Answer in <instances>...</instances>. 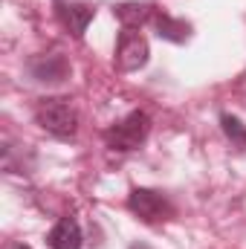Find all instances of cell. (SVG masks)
<instances>
[{"instance_id": "cell-1", "label": "cell", "mask_w": 246, "mask_h": 249, "mask_svg": "<svg viewBox=\"0 0 246 249\" xmlns=\"http://www.w3.org/2000/svg\"><path fill=\"white\" fill-rule=\"evenodd\" d=\"M35 122L58 139H70L78 130V113L67 99H44L35 107Z\"/></svg>"}, {"instance_id": "cell-2", "label": "cell", "mask_w": 246, "mask_h": 249, "mask_svg": "<svg viewBox=\"0 0 246 249\" xmlns=\"http://www.w3.org/2000/svg\"><path fill=\"white\" fill-rule=\"evenodd\" d=\"M148 130H151L148 113L133 110V113L124 116L122 122L110 124V127L105 130V142H107L110 148H116V151H136V148L148 139Z\"/></svg>"}, {"instance_id": "cell-3", "label": "cell", "mask_w": 246, "mask_h": 249, "mask_svg": "<svg viewBox=\"0 0 246 249\" xmlns=\"http://www.w3.org/2000/svg\"><path fill=\"white\" fill-rule=\"evenodd\" d=\"M127 209L142 217L145 223H157V220H168L174 214V206L171 200L162 194V191H154V188H133L130 197H127Z\"/></svg>"}, {"instance_id": "cell-4", "label": "cell", "mask_w": 246, "mask_h": 249, "mask_svg": "<svg viewBox=\"0 0 246 249\" xmlns=\"http://www.w3.org/2000/svg\"><path fill=\"white\" fill-rule=\"evenodd\" d=\"M148 55H151L148 41L139 32L124 29L122 35H119V44H116V64H119V70H127V72L139 70V67L148 64Z\"/></svg>"}, {"instance_id": "cell-5", "label": "cell", "mask_w": 246, "mask_h": 249, "mask_svg": "<svg viewBox=\"0 0 246 249\" xmlns=\"http://www.w3.org/2000/svg\"><path fill=\"white\" fill-rule=\"evenodd\" d=\"M53 3H55V12H58V18L64 20V26L75 38H81L87 32V23L96 18V9L87 0H53Z\"/></svg>"}, {"instance_id": "cell-6", "label": "cell", "mask_w": 246, "mask_h": 249, "mask_svg": "<svg viewBox=\"0 0 246 249\" xmlns=\"http://www.w3.org/2000/svg\"><path fill=\"white\" fill-rule=\"evenodd\" d=\"M50 249H81V229L75 217H61L47 235Z\"/></svg>"}, {"instance_id": "cell-7", "label": "cell", "mask_w": 246, "mask_h": 249, "mask_svg": "<svg viewBox=\"0 0 246 249\" xmlns=\"http://www.w3.org/2000/svg\"><path fill=\"white\" fill-rule=\"evenodd\" d=\"M154 20H157V35H159V38H165V41L183 44V41H188V35H191V26H188L185 20L171 18L168 12H159Z\"/></svg>"}, {"instance_id": "cell-8", "label": "cell", "mask_w": 246, "mask_h": 249, "mask_svg": "<svg viewBox=\"0 0 246 249\" xmlns=\"http://www.w3.org/2000/svg\"><path fill=\"white\" fill-rule=\"evenodd\" d=\"M32 75L38 81H61L67 75V61L61 55H41L32 61Z\"/></svg>"}, {"instance_id": "cell-9", "label": "cell", "mask_w": 246, "mask_h": 249, "mask_svg": "<svg viewBox=\"0 0 246 249\" xmlns=\"http://www.w3.org/2000/svg\"><path fill=\"white\" fill-rule=\"evenodd\" d=\"M113 15L124 23V29H133V26H142L145 20H151L154 6L151 3H119L113 9Z\"/></svg>"}, {"instance_id": "cell-10", "label": "cell", "mask_w": 246, "mask_h": 249, "mask_svg": "<svg viewBox=\"0 0 246 249\" xmlns=\"http://www.w3.org/2000/svg\"><path fill=\"white\" fill-rule=\"evenodd\" d=\"M220 124H223L226 136H229V139H232L238 148H246V127L241 124V119H235V116L223 113V116H220Z\"/></svg>"}, {"instance_id": "cell-11", "label": "cell", "mask_w": 246, "mask_h": 249, "mask_svg": "<svg viewBox=\"0 0 246 249\" xmlns=\"http://www.w3.org/2000/svg\"><path fill=\"white\" fill-rule=\"evenodd\" d=\"M9 249H29V247H26V244H12Z\"/></svg>"}, {"instance_id": "cell-12", "label": "cell", "mask_w": 246, "mask_h": 249, "mask_svg": "<svg viewBox=\"0 0 246 249\" xmlns=\"http://www.w3.org/2000/svg\"><path fill=\"white\" fill-rule=\"evenodd\" d=\"M130 249H151V247H145V244H133Z\"/></svg>"}]
</instances>
